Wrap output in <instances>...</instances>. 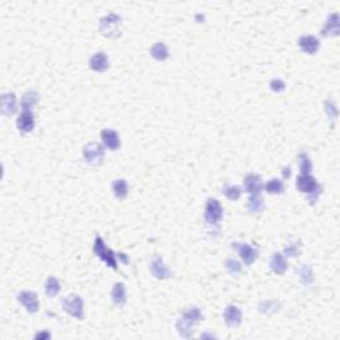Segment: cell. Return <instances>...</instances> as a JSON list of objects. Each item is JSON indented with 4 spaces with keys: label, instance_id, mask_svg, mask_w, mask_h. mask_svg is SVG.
<instances>
[{
    "label": "cell",
    "instance_id": "cell-1",
    "mask_svg": "<svg viewBox=\"0 0 340 340\" xmlns=\"http://www.w3.org/2000/svg\"><path fill=\"white\" fill-rule=\"evenodd\" d=\"M202 319L203 317L202 314H201V311H199V308H190L189 311L185 312L184 315L178 319L177 324H175L178 334H180L181 336H184V338H190V336H191V328H193L199 320H202Z\"/></svg>",
    "mask_w": 340,
    "mask_h": 340
},
{
    "label": "cell",
    "instance_id": "cell-2",
    "mask_svg": "<svg viewBox=\"0 0 340 340\" xmlns=\"http://www.w3.org/2000/svg\"><path fill=\"white\" fill-rule=\"evenodd\" d=\"M297 188L302 193L308 194L310 202L315 203L318 195L320 194V186L311 174H300L297 180Z\"/></svg>",
    "mask_w": 340,
    "mask_h": 340
},
{
    "label": "cell",
    "instance_id": "cell-3",
    "mask_svg": "<svg viewBox=\"0 0 340 340\" xmlns=\"http://www.w3.org/2000/svg\"><path fill=\"white\" fill-rule=\"evenodd\" d=\"M121 16L117 14H109L100 19V32L106 38H116L120 35Z\"/></svg>",
    "mask_w": 340,
    "mask_h": 340
},
{
    "label": "cell",
    "instance_id": "cell-4",
    "mask_svg": "<svg viewBox=\"0 0 340 340\" xmlns=\"http://www.w3.org/2000/svg\"><path fill=\"white\" fill-rule=\"evenodd\" d=\"M63 308L64 311H66L71 317L79 319V320H83L84 319V303H83V299H81L79 295H68L66 298L63 299Z\"/></svg>",
    "mask_w": 340,
    "mask_h": 340
},
{
    "label": "cell",
    "instance_id": "cell-5",
    "mask_svg": "<svg viewBox=\"0 0 340 340\" xmlns=\"http://www.w3.org/2000/svg\"><path fill=\"white\" fill-rule=\"evenodd\" d=\"M93 251H95V254L99 256L100 259L104 260L109 267H112L113 270H117L116 254H114L113 251L110 250V249H108V247L105 246L104 241H103V238H101V236H96Z\"/></svg>",
    "mask_w": 340,
    "mask_h": 340
},
{
    "label": "cell",
    "instance_id": "cell-6",
    "mask_svg": "<svg viewBox=\"0 0 340 340\" xmlns=\"http://www.w3.org/2000/svg\"><path fill=\"white\" fill-rule=\"evenodd\" d=\"M223 217V209L221 202L218 199L209 198L206 202V208H205V219L209 225L215 226L221 222V219Z\"/></svg>",
    "mask_w": 340,
    "mask_h": 340
},
{
    "label": "cell",
    "instance_id": "cell-7",
    "mask_svg": "<svg viewBox=\"0 0 340 340\" xmlns=\"http://www.w3.org/2000/svg\"><path fill=\"white\" fill-rule=\"evenodd\" d=\"M83 156L84 160L89 164V165H100L103 160H104V148L101 147L97 142H89L84 147L83 150Z\"/></svg>",
    "mask_w": 340,
    "mask_h": 340
},
{
    "label": "cell",
    "instance_id": "cell-8",
    "mask_svg": "<svg viewBox=\"0 0 340 340\" xmlns=\"http://www.w3.org/2000/svg\"><path fill=\"white\" fill-rule=\"evenodd\" d=\"M18 300L21 306L27 308L28 312L39 311V299L38 295L32 291H21L18 295Z\"/></svg>",
    "mask_w": 340,
    "mask_h": 340
},
{
    "label": "cell",
    "instance_id": "cell-9",
    "mask_svg": "<svg viewBox=\"0 0 340 340\" xmlns=\"http://www.w3.org/2000/svg\"><path fill=\"white\" fill-rule=\"evenodd\" d=\"M233 245L238 249L242 260L245 262L246 266L253 265L255 260H256V258H258V250L254 249V247H251L250 245H247V243H233Z\"/></svg>",
    "mask_w": 340,
    "mask_h": 340
},
{
    "label": "cell",
    "instance_id": "cell-10",
    "mask_svg": "<svg viewBox=\"0 0 340 340\" xmlns=\"http://www.w3.org/2000/svg\"><path fill=\"white\" fill-rule=\"evenodd\" d=\"M16 125L21 133L32 132L35 128V114L32 110H23L16 121Z\"/></svg>",
    "mask_w": 340,
    "mask_h": 340
},
{
    "label": "cell",
    "instance_id": "cell-11",
    "mask_svg": "<svg viewBox=\"0 0 340 340\" xmlns=\"http://www.w3.org/2000/svg\"><path fill=\"white\" fill-rule=\"evenodd\" d=\"M101 140H103V144L104 147L109 150H117L120 149V136L116 130H112V129H104L101 132Z\"/></svg>",
    "mask_w": 340,
    "mask_h": 340
},
{
    "label": "cell",
    "instance_id": "cell-12",
    "mask_svg": "<svg viewBox=\"0 0 340 340\" xmlns=\"http://www.w3.org/2000/svg\"><path fill=\"white\" fill-rule=\"evenodd\" d=\"M299 47H300L303 52L308 53V55H314L320 48V42L312 35H304V36L299 39Z\"/></svg>",
    "mask_w": 340,
    "mask_h": 340
},
{
    "label": "cell",
    "instance_id": "cell-13",
    "mask_svg": "<svg viewBox=\"0 0 340 340\" xmlns=\"http://www.w3.org/2000/svg\"><path fill=\"white\" fill-rule=\"evenodd\" d=\"M243 188L250 195H254V194H260V191L263 189V184H262L259 175L249 174L246 175L245 181H243Z\"/></svg>",
    "mask_w": 340,
    "mask_h": 340
},
{
    "label": "cell",
    "instance_id": "cell-14",
    "mask_svg": "<svg viewBox=\"0 0 340 340\" xmlns=\"http://www.w3.org/2000/svg\"><path fill=\"white\" fill-rule=\"evenodd\" d=\"M225 321L229 327H238L242 321V312L234 304H229L225 310Z\"/></svg>",
    "mask_w": 340,
    "mask_h": 340
},
{
    "label": "cell",
    "instance_id": "cell-15",
    "mask_svg": "<svg viewBox=\"0 0 340 340\" xmlns=\"http://www.w3.org/2000/svg\"><path fill=\"white\" fill-rule=\"evenodd\" d=\"M150 270H151V274H153V276L157 279L169 278L170 275H171L170 270L166 267L165 263H164V260H162V258H160V256H156L154 259L151 260Z\"/></svg>",
    "mask_w": 340,
    "mask_h": 340
},
{
    "label": "cell",
    "instance_id": "cell-16",
    "mask_svg": "<svg viewBox=\"0 0 340 340\" xmlns=\"http://www.w3.org/2000/svg\"><path fill=\"white\" fill-rule=\"evenodd\" d=\"M89 66L92 71L95 72H104L108 69L109 59L104 52H99L90 57Z\"/></svg>",
    "mask_w": 340,
    "mask_h": 340
},
{
    "label": "cell",
    "instance_id": "cell-17",
    "mask_svg": "<svg viewBox=\"0 0 340 340\" xmlns=\"http://www.w3.org/2000/svg\"><path fill=\"white\" fill-rule=\"evenodd\" d=\"M16 96L15 93H4L1 97V113L3 116H11L16 112Z\"/></svg>",
    "mask_w": 340,
    "mask_h": 340
},
{
    "label": "cell",
    "instance_id": "cell-18",
    "mask_svg": "<svg viewBox=\"0 0 340 340\" xmlns=\"http://www.w3.org/2000/svg\"><path fill=\"white\" fill-rule=\"evenodd\" d=\"M321 35H323L324 38L339 35V15L336 14V12L335 14L330 15V18L327 20L324 28L321 31Z\"/></svg>",
    "mask_w": 340,
    "mask_h": 340
},
{
    "label": "cell",
    "instance_id": "cell-19",
    "mask_svg": "<svg viewBox=\"0 0 340 340\" xmlns=\"http://www.w3.org/2000/svg\"><path fill=\"white\" fill-rule=\"evenodd\" d=\"M270 267H271V270L274 271L275 274H283L284 271L287 270L288 265L286 259H284L283 255L280 254V253H275L271 256V259H270Z\"/></svg>",
    "mask_w": 340,
    "mask_h": 340
},
{
    "label": "cell",
    "instance_id": "cell-20",
    "mask_svg": "<svg viewBox=\"0 0 340 340\" xmlns=\"http://www.w3.org/2000/svg\"><path fill=\"white\" fill-rule=\"evenodd\" d=\"M112 298H113V303L117 306H123L127 302V290H125V284L118 282L113 286L112 290Z\"/></svg>",
    "mask_w": 340,
    "mask_h": 340
},
{
    "label": "cell",
    "instance_id": "cell-21",
    "mask_svg": "<svg viewBox=\"0 0 340 340\" xmlns=\"http://www.w3.org/2000/svg\"><path fill=\"white\" fill-rule=\"evenodd\" d=\"M39 93L38 92H33V90H29L27 93H24L23 97H21V109L23 110H32L33 106H36V104L39 103Z\"/></svg>",
    "mask_w": 340,
    "mask_h": 340
},
{
    "label": "cell",
    "instance_id": "cell-22",
    "mask_svg": "<svg viewBox=\"0 0 340 340\" xmlns=\"http://www.w3.org/2000/svg\"><path fill=\"white\" fill-rule=\"evenodd\" d=\"M150 55L153 56V59H156L158 62H162V60H166L169 57V51H168V47L164 42H158L151 47Z\"/></svg>",
    "mask_w": 340,
    "mask_h": 340
},
{
    "label": "cell",
    "instance_id": "cell-23",
    "mask_svg": "<svg viewBox=\"0 0 340 340\" xmlns=\"http://www.w3.org/2000/svg\"><path fill=\"white\" fill-rule=\"evenodd\" d=\"M112 189H113L114 195L117 198H125L128 194V190H129V186H128L125 180H116L112 184Z\"/></svg>",
    "mask_w": 340,
    "mask_h": 340
},
{
    "label": "cell",
    "instance_id": "cell-24",
    "mask_svg": "<svg viewBox=\"0 0 340 340\" xmlns=\"http://www.w3.org/2000/svg\"><path fill=\"white\" fill-rule=\"evenodd\" d=\"M60 283L55 276H49L45 282V293L49 298L56 297L57 294L60 293Z\"/></svg>",
    "mask_w": 340,
    "mask_h": 340
},
{
    "label": "cell",
    "instance_id": "cell-25",
    "mask_svg": "<svg viewBox=\"0 0 340 340\" xmlns=\"http://www.w3.org/2000/svg\"><path fill=\"white\" fill-rule=\"evenodd\" d=\"M247 208H249V210H250L251 212H259L263 210L265 205H263V199H262V197H260V194L250 195Z\"/></svg>",
    "mask_w": 340,
    "mask_h": 340
},
{
    "label": "cell",
    "instance_id": "cell-26",
    "mask_svg": "<svg viewBox=\"0 0 340 340\" xmlns=\"http://www.w3.org/2000/svg\"><path fill=\"white\" fill-rule=\"evenodd\" d=\"M298 162H299L300 174H310V171L312 169V164L307 153H300L299 157H298Z\"/></svg>",
    "mask_w": 340,
    "mask_h": 340
},
{
    "label": "cell",
    "instance_id": "cell-27",
    "mask_svg": "<svg viewBox=\"0 0 340 340\" xmlns=\"http://www.w3.org/2000/svg\"><path fill=\"white\" fill-rule=\"evenodd\" d=\"M266 190H267V193L270 194H280L283 193L284 190V185L283 182L280 180H276V178H273V180H270L267 184H266Z\"/></svg>",
    "mask_w": 340,
    "mask_h": 340
},
{
    "label": "cell",
    "instance_id": "cell-28",
    "mask_svg": "<svg viewBox=\"0 0 340 340\" xmlns=\"http://www.w3.org/2000/svg\"><path fill=\"white\" fill-rule=\"evenodd\" d=\"M299 278L304 284H310L314 282V275H312L311 267H308L307 265H303L300 269L298 270Z\"/></svg>",
    "mask_w": 340,
    "mask_h": 340
},
{
    "label": "cell",
    "instance_id": "cell-29",
    "mask_svg": "<svg viewBox=\"0 0 340 340\" xmlns=\"http://www.w3.org/2000/svg\"><path fill=\"white\" fill-rule=\"evenodd\" d=\"M241 189L238 186H225V189H223V194L230 201H236V199L241 197Z\"/></svg>",
    "mask_w": 340,
    "mask_h": 340
},
{
    "label": "cell",
    "instance_id": "cell-30",
    "mask_svg": "<svg viewBox=\"0 0 340 340\" xmlns=\"http://www.w3.org/2000/svg\"><path fill=\"white\" fill-rule=\"evenodd\" d=\"M226 269L230 274L235 276L236 274H239V273H241L242 267L241 265H239V262H236L235 259H227Z\"/></svg>",
    "mask_w": 340,
    "mask_h": 340
},
{
    "label": "cell",
    "instance_id": "cell-31",
    "mask_svg": "<svg viewBox=\"0 0 340 340\" xmlns=\"http://www.w3.org/2000/svg\"><path fill=\"white\" fill-rule=\"evenodd\" d=\"M324 105H326V112L327 114H328V117H330L332 121H335L336 116H338V108H336L335 103L327 100L326 103H324Z\"/></svg>",
    "mask_w": 340,
    "mask_h": 340
},
{
    "label": "cell",
    "instance_id": "cell-32",
    "mask_svg": "<svg viewBox=\"0 0 340 340\" xmlns=\"http://www.w3.org/2000/svg\"><path fill=\"white\" fill-rule=\"evenodd\" d=\"M270 88H271V90H274V92L279 93V92H282V90L286 88V85H284V83L282 80L274 79V80L270 81Z\"/></svg>",
    "mask_w": 340,
    "mask_h": 340
},
{
    "label": "cell",
    "instance_id": "cell-33",
    "mask_svg": "<svg viewBox=\"0 0 340 340\" xmlns=\"http://www.w3.org/2000/svg\"><path fill=\"white\" fill-rule=\"evenodd\" d=\"M260 306H265V307H267L266 310L262 311V312H266V314H271V312H275L276 310H278V304H276V302H262L260 303Z\"/></svg>",
    "mask_w": 340,
    "mask_h": 340
},
{
    "label": "cell",
    "instance_id": "cell-34",
    "mask_svg": "<svg viewBox=\"0 0 340 340\" xmlns=\"http://www.w3.org/2000/svg\"><path fill=\"white\" fill-rule=\"evenodd\" d=\"M299 250H298V246L295 243H291V245H287V247L284 249V254L287 256H297Z\"/></svg>",
    "mask_w": 340,
    "mask_h": 340
},
{
    "label": "cell",
    "instance_id": "cell-35",
    "mask_svg": "<svg viewBox=\"0 0 340 340\" xmlns=\"http://www.w3.org/2000/svg\"><path fill=\"white\" fill-rule=\"evenodd\" d=\"M39 338H51V335L49 334H38L36 339H39Z\"/></svg>",
    "mask_w": 340,
    "mask_h": 340
}]
</instances>
